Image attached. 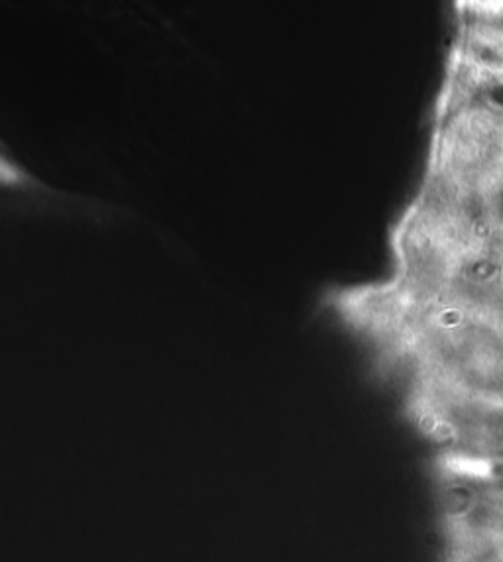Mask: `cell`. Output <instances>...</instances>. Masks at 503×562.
I'll return each instance as SVG.
<instances>
[{"instance_id": "6da1fadb", "label": "cell", "mask_w": 503, "mask_h": 562, "mask_svg": "<svg viewBox=\"0 0 503 562\" xmlns=\"http://www.w3.org/2000/svg\"><path fill=\"white\" fill-rule=\"evenodd\" d=\"M390 250L388 273L362 283L373 319L503 360V64L438 101L423 179Z\"/></svg>"}, {"instance_id": "7a4b0ae2", "label": "cell", "mask_w": 503, "mask_h": 562, "mask_svg": "<svg viewBox=\"0 0 503 562\" xmlns=\"http://www.w3.org/2000/svg\"><path fill=\"white\" fill-rule=\"evenodd\" d=\"M36 181L19 161L12 160L7 151L0 150V188L29 189L34 188Z\"/></svg>"}]
</instances>
